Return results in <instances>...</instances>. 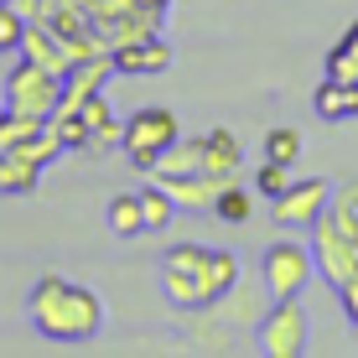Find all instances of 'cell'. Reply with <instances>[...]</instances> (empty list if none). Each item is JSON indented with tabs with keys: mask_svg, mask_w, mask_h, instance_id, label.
<instances>
[{
	"mask_svg": "<svg viewBox=\"0 0 358 358\" xmlns=\"http://www.w3.org/2000/svg\"><path fill=\"white\" fill-rule=\"evenodd\" d=\"M27 322L36 327V338L57 348H83L104 332V301L68 275H36L27 296Z\"/></svg>",
	"mask_w": 358,
	"mask_h": 358,
	"instance_id": "1",
	"label": "cell"
},
{
	"mask_svg": "<svg viewBox=\"0 0 358 358\" xmlns=\"http://www.w3.org/2000/svg\"><path fill=\"white\" fill-rule=\"evenodd\" d=\"M244 166V145L229 125H213L203 135H182L177 145L156 162V177H218L234 182Z\"/></svg>",
	"mask_w": 358,
	"mask_h": 358,
	"instance_id": "2",
	"label": "cell"
},
{
	"mask_svg": "<svg viewBox=\"0 0 358 358\" xmlns=\"http://www.w3.org/2000/svg\"><path fill=\"white\" fill-rule=\"evenodd\" d=\"M177 141H182V120L171 115V109H162V104H145V109H135V115L125 120V141H120V151L130 156V166L156 171V162H162Z\"/></svg>",
	"mask_w": 358,
	"mask_h": 358,
	"instance_id": "3",
	"label": "cell"
},
{
	"mask_svg": "<svg viewBox=\"0 0 358 358\" xmlns=\"http://www.w3.org/2000/svg\"><path fill=\"white\" fill-rule=\"evenodd\" d=\"M317 275V255L306 239H270L260 255V280L270 291V301H286V296H301Z\"/></svg>",
	"mask_w": 358,
	"mask_h": 358,
	"instance_id": "4",
	"label": "cell"
},
{
	"mask_svg": "<svg viewBox=\"0 0 358 358\" xmlns=\"http://www.w3.org/2000/svg\"><path fill=\"white\" fill-rule=\"evenodd\" d=\"M0 99H6V109H10V115H27V120H52V115H57V104H63V78L21 57V63L6 73V83H0Z\"/></svg>",
	"mask_w": 358,
	"mask_h": 358,
	"instance_id": "5",
	"label": "cell"
},
{
	"mask_svg": "<svg viewBox=\"0 0 358 358\" xmlns=\"http://www.w3.org/2000/svg\"><path fill=\"white\" fill-rule=\"evenodd\" d=\"M306 338H312V322H306V306L286 296V301H270V312L255 327V348L265 358H301Z\"/></svg>",
	"mask_w": 358,
	"mask_h": 358,
	"instance_id": "6",
	"label": "cell"
},
{
	"mask_svg": "<svg viewBox=\"0 0 358 358\" xmlns=\"http://www.w3.org/2000/svg\"><path fill=\"white\" fill-rule=\"evenodd\" d=\"M265 296H270L265 280H260V286L234 280L213 306H203V312H208V332H213V338H244V332H255V327H260V317L270 312Z\"/></svg>",
	"mask_w": 358,
	"mask_h": 358,
	"instance_id": "7",
	"label": "cell"
},
{
	"mask_svg": "<svg viewBox=\"0 0 358 358\" xmlns=\"http://www.w3.org/2000/svg\"><path fill=\"white\" fill-rule=\"evenodd\" d=\"M312 255H317V275H327L332 291L358 280V239L332 218V208L312 224Z\"/></svg>",
	"mask_w": 358,
	"mask_h": 358,
	"instance_id": "8",
	"label": "cell"
},
{
	"mask_svg": "<svg viewBox=\"0 0 358 358\" xmlns=\"http://www.w3.org/2000/svg\"><path fill=\"white\" fill-rule=\"evenodd\" d=\"M327 203H332V182L327 177H301V182L291 177V187L280 192L270 208H275L280 229H312L317 218L327 213Z\"/></svg>",
	"mask_w": 358,
	"mask_h": 358,
	"instance_id": "9",
	"label": "cell"
},
{
	"mask_svg": "<svg viewBox=\"0 0 358 358\" xmlns=\"http://www.w3.org/2000/svg\"><path fill=\"white\" fill-rule=\"evenodd\" d=\"M171 42L162 31H151V36H135V42H120L115 47V73H125V78H156V73H166L171 68Z\"/></svg>",
	"mask_w": 358,
	"mask_h": 358,
	"instance_id": "10",
	"label": "cell"
},
{
	"mask_svg": "<svg viewBox=\"0 0 358 358\" xmlns=\"http://www.w3.org/2000/svg\"><path fill=\"white\" fill-rule=\"evenodd\" d=\"M115 78V52H94V57H78L63 78V104L57 109H78L89 94H104V83Z\"/></svg>",
	"mask_w": 358,
	"mask_h": 358,
	"instance_id": "11",
	"label": "cell"
},
{
	"mask_svg": "<svg viewBox=\"0 0 358 358\" xmlns=\"http://www.w3.org/2000/svg\"><path fill=\"white\" fill-rule=\"evenodd\" d=\"M21 57L36 63V68H47V73H57V78H68V68L78 63V57H73V47H68L52 27H47V21H31V27H27V36H21Z\"/></svg>",
	"mask_w": 358,
	"mask_h": 358,
	"instance_id": "12",
	"label": "cell"
},
{
	"mask_svg": "<svg viewBox=\"0 0 358 358\" xmlns=\"http://www.w3.org/2000/svg\"><path fill=\"white\" fill-rule=\"evenodd\" d=\"M78 120H83V130H89V151H115V145L125 141V125L109 115V99H104V94H89V99H83V104H78Z\"/></svg>",
	"mask_w": 358,
	"mask_h": 358,
	"instance_id": "13",
	"label": "cell"
},
{
	"mask_svg": "<svg viewBox=\"0 0 358 358\" xmlns=\"http://www.w3.org/2000/svg\"><path fill=\"white\" fill-rule=\"evenodd\" d=\"M156 182L177 197L182 213H213V197H218V187H224L218 177H156Z\"/></svg>",
	"mask_w": 358,
	"mask_h": 358,
	"instance_id": "14",
	"label": "cell"
},
{
	"mask_svg": "<svg viewBox=\"0 0 358 358\" xmlns=\"http://www.w3.org/2000/svg\"><path fill=\"white\" fill-rule=\"evenodd\" d=\"M312 109L322 120H353L358 115V83H348V78H322V89L312 94Z\"/></svg>",
	"mask_w": 358,
	"mask_h": 358,
	"instance_id": "15",
	"label": "cell"
},
{
	"mask_svg": "<svg viewBox=\"0 0 358 358\" xmlns=\"http://www.w3.org/2000/svg\"><path fill=\"white\" fill-rule=\"evenodd\" d=\"M197 280H203V301L213 306L218 296H224L234 280H239V255H234V250H218V244H213V250H208V260H203V275H197Z\"/></svg>",
	"mask_w": 358,
	"mask_h": 358,
	"instance_id": "16",
	"label": "cell"
},
{
	"mask_svg": "<svg viewBox=\"0 0 358 358\" xmlns=\"http://www.w3.org/2000/svg\"><path fill=\"white\" fill-rule=\"evenodd\" d=\"M42 182V166H31L21 151H0V197H31Z\"/></svg>",
	"mask_w": 358,
	"mask_h": 358,
	"instance_id": "17",
	"label": "cell"
},
{
	"mask_svg": "<svg viewBox=\"0 0 358 358\" xmlns=\"http://www.w3.org/2000/svg\"><path fill=\"white\" fill-rule=\"evenodd\" d=\"M141 213H145V234H162V229H171V218H177L182 208L162 182H145L141 187Z\"/></svg>",
	"mask_w": 358,
	"mask_h": 358,
	"instance_id": "18",
	"label": "cell"
},
{
	"mask_svg": "<svg viewBox=\"0 0 358 358\" xmlns=\"http://www.w3.org/2000/svg\"><path fill=\"white\" fill-rule=\"evenodd\" d=\"M109 229H115L120 239H141V234H145L141 192H115V197H109Z\"/></svg>",
	"mask_w": 358,
	"mask_h": 358,
	"instance_id": "19",
	"label": "cell"
},
{
	"mask_svg": "<svg viewBox=\"0 0 358 358\" xmlns=\"http://www.w3.org/2000/svg\"><path fill=\"white\" fill-rule=\"evenodd\" d=\"M213 218H224V224H234V229L255 218V197L244 192V182H239V177L218 187V197H213Z\"/></svg>",
	"mask_w": 358,
	"mask_h": 358,
	"instance_id": "20",
	"label": "cell"
},
{
	"mask_svg": "<svg viewBox=\"0 0 358 358\" xmlns=\"http://www.w3.org/2000/svg\"><path fill=\"white\" fill-rule=\"evenodd\" d=\"M203 260H208V250H203V244H187V239H182V244H166V250H162V275H203ZM197 286H203V280H197Z\"/></svg>",
	"mask_w": 358,
	"mask_h": 358,
	"instance_id": "21",
	"label": "cell"
},
{
	"mask_svg": "<svg viewBox=\"0 0 358 358\" xmlns=\"http://www.w3.org/2000/svg\"><path fill=\"white\" fill-rule=\"evenodd\" d=\"M327 78H348V83H358V21L343 31V42L327 52Z\"/></svg>",
	"mask_w": 358,
	"mask_h": 358,
	"instance_id": "22",
	"label": "cell"
},
{
	"mask_svg": "<svg viewBox=\"0 0 358 358\" xmlns=\"http://www.w3.org/2000/svg\"><path fill=\"white\" fill-rule=\"evenodd\" d=\"M301 151H306L301 130H291V125H275V130H265V156H270V162H280V166H296V162H301Z\"/></svg>",
	"mask_w": 358,
	"mask_h": 358,
	"instance_id": "23",
	"label": "cell"
},
{
	"mask_svg": "<svg viewBox=\"0 0 358 358\" xmlns=\"http://www.w3.org/2000/svg\"><path fill=\"white\" fill-rule=\"evenodd\" d=\"M21 156H27V162H31V166H42V171H47V166H52V162H57V156H63V141H57V130H52V120H47V125H42V130H36V135H31V141H27V145H21Z\"/></svg>",
	"mask_w": 358,
	"mask_h": 358,
	"instance_id": "24",
	"label": "cell"
},
{
	"mask_svg": "<svg viewBox=\"0 0 358 358\" xmlns=\"http://www.w3.org/2000/svg\"><path fill=\"white\" fill-rule=\"evenodd\" d=\"M327 208H332V218H338V224L358 239V182H343V187H332V203H327Z\"/></svg>",
	"mask_w": 358,
	"mask_h": 358,
	"instance_id": "25",
	"label": "cell"
},
{
	"mask_svg": "<svg viewBox=\"0 0 358 358\" xmlns=\"http://www.w3.org/2000/svg\"><path fill=\"white\" fill-rule=\"evenodd\" d=\"M52 130H57V141H63V151H89V130H83L78 109H57Z\"/></svg>",
	"mask_w": 358,
	"mask_h": 358,
	"instance_id": "26",
	"label": "cell"
},
{
	"mask_svg": "<svg viewBox=\"0 0 358 358\" xmlns=\"http://www.w3.org/2000/svg\"><path fill=\"white\" fill-rule=\"evenodd\" d=\"M31 21L21 16L10 0H0V52H21V36H27Z\"/></svg>",
	"mask_w": 358,
	"mask_h": 358,
	"instance_id": "27",
	"label": "cell"
},
{
	"mask_svg": "<svg viewBox=\"0 0 358 358\" xmlns=\"http://www.w3.org/2000/svg\"><path fill=\"white\" fill-rule=\"evenodd\" d=\"M286 187H291V166H280V162H270V156H265V162H260V171H255V192L275 203V197L286 192Z\"/></svg>",
	"mask_w": 358,
	"mask_h": 358,
	"instance_id": "28",
	"label": "cell"
},
{
	"mask_svg": "<svg viewBox=\"0 0 358 358\" xmlns=\"http://www.w3.org/2000/svg\"><path fill=\"white\" fill-rule=\"evenodd\" d=\"M338 301H343V312H348V322L358 327V280H348V286L338 291Z\"/></svg>",
	"mask_w": 358,
	"mask_h": 358,
	"instance_id": "29",
	"label": "cell"
},
{
	"mask_svg": "<svg viewBox=\"0 0 358 358\" xmlns=\"http://www.w3.org/2000/svg\"><path fill=\"white\" fill-rule=\"evenodd\" d=\"M6 120H10V109H6V99H0V130H6Z\"/></svg>",
	"mask_w": 358,
	"mask_h": 358,
	"instance_id": "30",
	"label": "cell"
}]
</instances>
